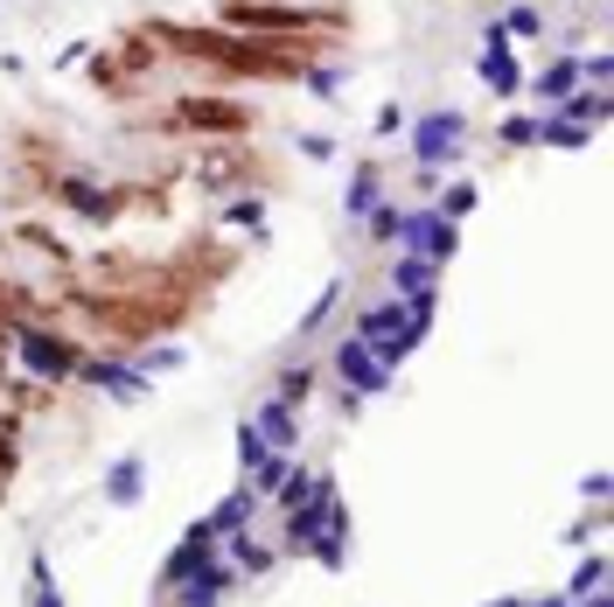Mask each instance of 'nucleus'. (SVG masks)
Here are the masks:
<instances>
[{
    "label": "nucleus",
    "instance_id": "obj_1",
    "mask_svg": "<svg viewBox=\"0 0 614 607\" xmlns=\"http://www.w3.org/2000/svg\"><path fill=\"white\" fill-rule=\"evenodd\" d=\"M0 335L14 343V356L43 377V385H70L77 364H84V350L64 343V335H49V329H35V321H0Z\"/></svg>",
    "mask_w": 614,
    "mask_h": 607
},
{
    "label": "nucleus",
    "instance_id": "obj_2",
    "mask_svg": "<svg viewBox=\"0 0 614 607\" xmlns=\"http://www.w3.org/2000/svg\"><path fill=\"white\" fill-rule=\"evenodd\" d=\"M398 252H419L427 265H447L461 252V231L433 210V203L427 210H398Z\"/></svg>",
    "mask_w": 614,
    "mask_h": 607
},
{
    "label": "nucleus",
    "instance_id": "obj_3",
    "mask_svg": "<svg viewBox=\"0 0 614 607\" xmlns=\"http://www.w3.org/2000/svg\"><path fill=\"white\" fill-rule=\"evenodd\" d=\"M461 133H468L461 112H427V119H412V161L427 168V175H440V168L461 154Z\"/></svg>",
    "mask_w": 614,
    "mask_h": 607
},
{
    "label": "nucleus",
    "instance_id": "obj_4",
    "mask_svg": "<svg viewBox=\"0 0 614 607\" xmlns=\"http://www.w3.org/2000/svg\"><path fill=\"white\" fill-rule=\"evenodd\" d=\"M329 370H336V385H342V391H356V398L391 391V370H384L377 356H371V343H356V335H342V343H336Z\"/></svg>",
    "mask_w": 614,
    "mask_h": 607
},
{
    "label": "nucleus",
    "instance_id": "obj_5",
    "mask_svg": "<svg viewBox=\"0 0 614 607\" xmlns=\"http://www.w3.org/2000/svg\"><path fill=\"white\" fill-rule=\"evenodd\" d=\"M406 308H412V300H398V294L377 300V308H363L356 314V343H398V350H406Z\"/></svg>",
    "mask_w": 614,
    "mask_h": 607
},
{
    "label": "nucleus",
    "instance_id": "obj_6",
    "mask_svg": "<svg viewBox=\"0 0 614 607\" xmlns=\"http://www.w3.org/2000/svg\"><path fill=\"white\" fill-rule=\"evenodd\" d=\"M77 377H84V385H99V391H112V398H140V391H147V377L133 370V364H120V356H84Z\"/></svg>",
    "mask_w": 614,
    "mask_h": 607
},
{
    "label": "nucleus",
    "instance_id": "obj_7",
    "mask_svg": "<svg viewBox=\"0 0 614 607\" xmlns=\"http://www.w3.org/2000/svg\"><path fill=\"white\" fill-rule=\"evenodd\" d=\"M230 586H245V580H238V565L209 559L203 573H189V580H182V600H175V607H217V600L230 594Z\"/></svg>",
    "mask_w": 614,
    "mask_h": 607
},
{
    "label": "nucleus",
    "instance_id": "obj_8",
    "mask_svg": "<svg viewBox=\"0 0 614 607\" xmlns=\"http://www.w3.org/2000/svg\"><path fill=\"white\" fill-rule=\"evenodd\" d=\"M259 440L265 447H273V454H294L300 447V420H294V405H280V398H265V405H259Z\"/></svg>",
    "mask_w": 614,
    "mask_h": 607
},
{
    "label": "nucleus",
    "instance_id": "obj_9",
    "mask_svg": "<svg viewBox=\"0 0 614 607\" xmlns=\"http://www.w3.org/2000/svg\"><path fill=\"white\" fill-rule=\"evenodd\" d=\"M537 99H552V105H566L572 91H580V56H552L545 70H537V78H524Z\"/></svg>",
    "mask_w": 614,
    "mask_h": 607
},
{
    "label": "nucleus",
    "instance_id": "obj_10",
    "mask_svg": "<svg viewBox=\"0 0 614 607\" xmlns=\"http://www.w3.org/2000/svg\"><path fill=\"white\" fill-rule=\"evenodd\" d=\"M252 503H259L252 489H230V496L203 517V524H209V538H238V530H252Z\"/></svg>",
    "mask_w": 614,
    "mask_h": 607
},
{
    "label": "nucleus",
    "instance_id": "obj_11",
    "mask_svg": "<svg viewBox=\"0 0 614 607\" xmlns=\"http://www.w3.org/2000/svg\"><path fill=\"white\" fill-rule=\"evenodd\" d=\"M175 119L182 126H203V133H238L245 112L238 105H217V99H189V105H175Z\"/></svg>",
    "mask_w": 614,
    "mask_h": 607
},
{
    "label": "nucleus",
    "instance_id": "obj_12",
    "mask_svg": "<svg viewBox=\"0 0 614 607\" xmlns=\"http://www.w3.org/2000/svg\"><path fill=\"white\" fill-rule=\"evenodd\" d=\"M433 273H440V265H427L419 252H398V265H391V294H398V300L433 294Z\"/></svg>",
    "mask_w": 614,
    "mask_h": 607
},
{
    "label": "nucleus",
    "instance_id": "obj_13",
    "mask_svg": "<svg viewBox=\"0 0 614 607\" xmlns=\"http://www.w3.org/2000/svg\"><path fill=\"white\" fill-rule=\"evenodd\" d=\"M482 84L496 91V99H516V91H524V70H516L510 43H503V49H482Z\"/></svg>",
    "mask_w": 614,
    "mask_h": 607
},
{
    "label": "nucleus",
    "instance_id": "obj_14",
    "mask_svg": "<svg viewBox=\"0 0 614 607\" xmlns=\"http://www.w3.org/2000/svg\"><path fill=\"white\" fill-rule=\"evenodd\" d=\"M56 196H64L70 210H84V217H112V210H120V196H105L99 182H77V175L56 182Z\"/></svg>",
    "mask_w": 614,
    "mask_h": 607
},
{
    "label": "nucleus",
    "instance_id": "obj_15",
    "mask_svg": "<svg viewBox=\"0 0 614 607\" xmlns=\"http://www.w3.org/2000/svg\"><path fill=\"white\" fill-rule=\"evenodd\" d=\"M140 476H147V461H140V454H126V461H120V468H112V482H105V496H112V503H120V509H133V503H140V489H147Z\"/></svg>",
    "mask_w": 614,
    "mask_h": 607
},
{
    "label": "nucleus",
    "instance_id": "obj_16",
    "mask_svg": "<svg viewBox=\"0 0 614 607\" xmlns=\"http://www.w3.org/2000/svg\"><path fill=\"white\" fill-rule=\"evenodd\" d=\"M342 203H350V217H371L377 203H384V182H377V168H356V175H350V196H342Z\"/></svg>",
    "mask_w": 614,
    "mask_h": 607
},
{
    "label": "nucleus",
    "instance_id": "obj_17",
    "mask_svg": "<svg viewBox=\"0 0 614 607\" xmlns=\"http://www.w3.org/2000/svg\"><path fill=\"white\" fill-rule=\"evenodd\" d=\"M224 545H230V565H238V580H245V573H265V565H273V545L245 538V530H238V538H224Z\"/></svg>",
    "mask_w": 614,
    "mask_h": 607
},
{
    "label": "nucleus",
    "instance_id": "obj_18",
    "mask_svg": "<svg viewBox=\"0 0 614 607\" xmlns=\"http://www.w3.org/2000/svg\"><path fill=\"white\" fill-rule=\"evenodd\" d=\"M566 119H572V126H601V119H607V91H601V84L572 91V99H566Z\"/></svg>",
    "mask_w": 614,
    "mask_h": 607
},
{
    "label": "nucleus",
    "instance_id": "obj_19",
    "mask_svg": "<svg viewBox=\"0 0 614 607\" xmlns=\"http://www.w3.org/2000/svg\"><path fill=\"white\" fill-rule=\"evenodd\" d=\"M475 196H482V188H475V182H447V188H440V196H433V210L447 217V224H461V217L475 210Z\"/></svg>",
    "mask_w": 614,
    "mask_h": 607
},
{
    "label": "nucleus",
    "instance_id": "obj_20",
    "mask_svg": "<svg viewBox=\"0 0 614 607\" xmlns=\"http://www.w3.org/2000/svg\"><path fill=\"white\" fill-rule=\"evenodd\" d=\"M133 370H140V377H168V370H182V343H175V350H168V343L140 350V356H133Z\"/></svg>",
    "mask_w": 614,
    "mask_h": 607
},
{
    "label": "nucleus",
    "instance_id": "obj_21",
    "mask_svg": "<svg viewBox=\"0 0 614 607\" xmlns=\"http://www.w3.org/2000/svg\"><path fill=\"white\" fill-rule=\"evenodd\" d=\"M503 35H510V43H531V35H545V14H537V8H524V0H516V8L503 14Z\"/></svg>",
    "mask_w": 614,
    "mask_h": 607
},
{
    "label": "nucleus",
    "instance_id": "obj_22",
    "mask_svg": "<svg viewBox=\"0 0 614 607\" xmlns=\"http://www.w3.org/2000/svg\"><path fill=\"white\" fill-rule=\"evenodd\" d=\"M537 140H545V147H587V126H572L566 112H552V119L537 126Z\"/></svg>",
    "mask_w": 614,
    "mask_h": 607
},
{
    "label": "nucleus",
    "instance_id": "obj_23",
    "mask_svg": "<svg viewBox=\"0 0 614 607\" xmlns=\"http://www.w3.org/2000/svg\"><path fill=\"white\" fill-rule=\"evenodd\" d=\"M29 580H35V607H64V586L49 580V559H43V552L29 559Z\"/></svg>",
    "mask_w": 614,
    "mask_h": 607
},
{
    "label": "nucleus",
    "instance_id": "obj_24",
    "mask_svg": "<svg viewBox=\"0 0 614 607\" xmlns=\"http://www.w3.org/2000/svg\"><path fill=\"white\" fill-rule=\"evenodd\" d=\"M307 385H315V370H307V364H294V370H280V405H300V398H307Z\"/></svg>",
    "mask_w": 614,
    "mask_h": 607
},
{
    "label": "nucleus",
    "instance_id": "obj_25",
    "mask_svg": "<svg viewBox=\"0 0 614 607\" xmlns=\"http://www.w3.org/2000/svg\"><path fill=\"white\" fill-rule=\"evenodd\" d=\"M601 580H607V559H587L580 573H572V586H566V600H580V594H601Z\"/></svg>",
    "mask_w": 614,
    "mask_h": 607
},
{
    "label": "nucleus",
    "instance_id": "obj_26",
    "mask_svg": "<svg viewBox=\"0 0 614 607\" xmlns=\"http://www.w3.org/2000/svg\"><path fill=\"white\" fill-rule=\"evenodd\" d=\"M496 140H503V147H531V140H537V119H524V112H510V119L496 126Z\"/></svg>",
    "mask_w": 614,
    "mask_h": 607
},
{
    "label": "nucleus",
    "instance_id": "obj_27",
    "mask_svg": "<svg viewBox=\"0 0 614 607\" xmlns=\"http://www.w3.org/2000/svg\"><path fill=\"white\" fill-rule=\"evenodd\" d=\"M259 217H265V203H259V196H245V203H224V224H238V231H259Z\"/></svg>",
    "mask_w": 614,
    "mask_h": 607
},
{
    "label": "nucleus",
    "instance_id": "obj_28",
    "mask_svg": "<svg viewBox=\"0 0 614 607\" xmlns=\"http://www.w3.org/2000/svg\"><path fill=\"white\" fill-rule=\"evenodd\" d=\"M336 294H342V287H336V279H329V287H321V294H315V308H307V314H300V335H315V329H321V321H329V308H336Z\"/></svg>",
    "mask_w": 614,
    "mask_h": 607
},
{
    "label": "nucleus",
    "instance_id": "obj_29",
    "mask_svg": "<svg viewBox=\"0 0 614 607\" xmlns=\"http://www.w3.org/2000/svg\"><path fill=\"white\" fill-rule=\"evenodd\" d=\"M363 224H371V238H377V244H384V238H398V203H377V210L363 217Z\"/></svg>",
    "mask_w": 614,
    "mask_h": 607
},
{
    "label": "nucleus",
    "instance_id": "obj_30",
    "mask_svg": "<svg viewBox=\"0 0 614 607\" xmlns=\"http://www.w3.org/2000/svg\"><path fill=\"white\" fill-rule=\"evenodd\" d=\"M265 454H273V447H265V440H259V433H252V426H238V461H245V468H259V461H265Z\"/></svg>",
    "mask_w": 614,
    "mask_h": 607
},
{
    "label": "nucleus",
    "instance_id": "obj_31",
    "mask_svg": "<svg viewBox=\"0 0 614 607\" xmlns=\"http://www.w3.org/2000/svg\"><path fill=\"white\" fill-rule=\"evenodd\" d=\"M580 78L607 91V78H614V64H607V56H601V49H593V56H580Z\"/></svg>",
    "mask_w": 614,
    "mask_h": 607
},
{
    "label": "nucleus",
    "instance_id": "obj_32",
    "mask_svg": "<svg viewBox=\"0 0 614 607\" xmlns=\"http://www.w3.org/2000/svg\"><path fill=\"white\" fill-rule=\"evenodd\" d=\"M300 154H307V161H329L336 140H329V133H300Z\"/></svg>",
    "mask_w": 614,
    "mask_h": 607
},
{
    "label": "nucleus",
    "instance_id": "obj_33",
    "mask_svg": "<svg viewBox=\"0 0 614 607\" xmlns=\"http://www.w3.org/2000/svg\"><path fill=\"white\" fill-rule=\"evenodd\" d=\"M307 91H315V99H336V70H307Z\"/></svg>",
    "mask_w": 614,
    "mask_h": 607
},
{
    "label": "nucleus",
    "instance_id": "obj_34",
    "mask_svg": "<svg viewBox=\"0 0 614 607\" xmlns=\"http://www.w3.org/2000/svg\"><path fill=\"white\" fill-rule=\"evenodd\" d=\"M572 607H607V594H580V600H572Z\"/></svg>",
    "mask_w": 614,
    "mask_h": 607
},
{
    "label": "nucleus",
    "instance_id": "obj_35",
    "mask_svg": "<svg viewBox=\"0 0 614 607\" xmlns=\"http://www.w3.org/2000/svg\"><path fill=\"white\" fill-rule=\"evenodd\" d=\"M537 607H572V600H566V594H552V600H537Z\"/></svg>",
    "mask_w": 614,
    "mask_h": 607
},
{
    "label": "nucleus",
    "instance_id": "obj_36",
    "mask_svg": "<svg viewBox=\"0 0 614 607\" xmlns=\"http://www.w3.org/2000/svg\"><path fill=\"white\" fill-rule=\"evenodd\" d=\"M489 607H524V600H489Z\"/></svg>",
    "mask_w": 614,
    "mask_h": 607
}]
</instances>
